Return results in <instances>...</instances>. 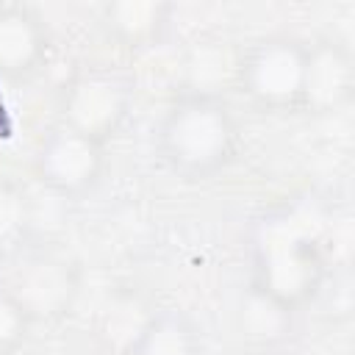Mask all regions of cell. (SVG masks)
<instances>
[{
	"label": "cell",
	"instance_id": "obj_1",
	"mask_svg": "<svg viewBox=\"0 0 355 355\" xmlns=\"http://www.w3.org/2000/svg\"><path fill=\"white\" fill-rule=\"evenodd\" d=\"M0 130H6V119H3V103H0Z\"/></svg>",
	"mask_w": 355,
	"mask_h": 355
}]
</instances>
